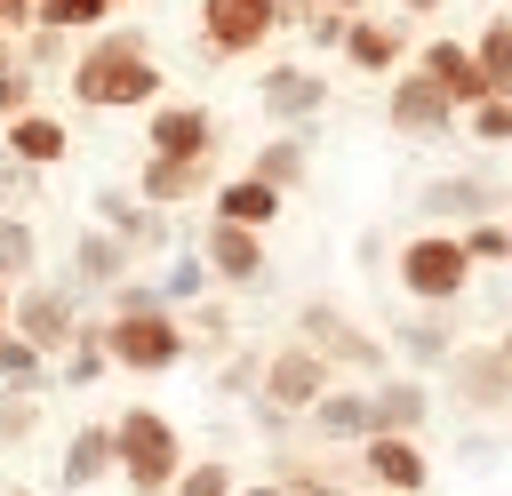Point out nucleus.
<instances>
[{
	"label": "nucleus",
	"instance_id": "1",
	"mask_svg": "<svg viewBox=\"0 0 512 496\" xmlns=\"http://www.w3.org/2000/svg\"><path fill=\"white\" fill-rule=\"evenodd\" d=\"M72 96H80L88 112H136V104H160L152 40H144V32H96V40L72 56Z\"/></svg>",
	"mask_w": 512,
	"mask_h": 496
},
{
	"label": "nucleus",
	"instance_id": "2",
	"mask_svg": "<svg viewBox=\"0 0 512 496\" xmlns=\"http://www.w3.org/2000/svg\"><path fill=\"white\" fill-rule=\"evenodd\" d=\"M296 336H304V344H312V352H320V360H328L336 376L352 368L360 384H376V376H392V368H400L392 336L360 328V320H352L344 304H328V296H304V304H296Z\"/></svg>",
	"mask_w": 512,
	"mask_h": 496
},
{
	"label": "nucleus",
	"instance_id": "3",
	"mask_svg": "<svg viewBox=\"0 0 512 496\" xmlns=\"http://www.w3.org/2000/svg\"><path fill=\"white\" fill-rule=\"evenodd\" d=\"M112 432H120V480H128V496H168V488L184 480L192 456H184L176 416H160V408H120Z\"/></svg>",
	"mask_w": 512,
	"mask_h": 496
},
{
	"label": "nucleus",
	"instance_id": "4",
	"mask_svg": "<svg viewBox=\"0 0 512 496\" xmlns=\"http://www.w3.org/2000/svg\"><path fill=\"white\" fill-rule=\"evenodd\" d=\"M472 256H464V240L456 232H440V224H424L416 240H400L392 248V280H400V296L408 304H464V288H472Z\"/></svg>",
	"mask_w": 512,
	"mask_h": 496
},
{
	"label": "nucleus",
	"instance_id": "5",
	"mask_svg": "<svg viewBox=\"0 0 512 496\" xmlns=\"http://www.w3.org/2000/svg\"><path fill=\"white\" fill-rule=\"evenodd\" d=\"M104 352L128 376H168V368H184L192 336H184L176 304H144V312H104Z\"/></svg>",
	"mask_w": 512,
	"mask_h": 496
},
{
	"label": "nucleus",
	"instance_id": "6",
	"mask_svg": "<svg viewBox=\"0 0 512 496\" xmlns=\"http://www.w3.org/2000/svg\"><path fill=\"white\" fill-rule=\"evenodd\" d=\"M328 384H344V376H336L304 336H288V344H272V352H264V392H256V400L304 424V416H312V400H320Z\"/></svg>",
	"mask_w": 512,
	"mask_h": 496
},
{
	"label": "nucleus",
	"instance_id": "7",
	"mask_svg": "<svg viewBox=\"0 0 512 496\" xmlns=\"http://www.w3.org/2000/svg\"><path fill=\"white\" fill-rule=\"evenodd\" d=\"M504 200H512V176H464V168H448V176H432L416 192V216L440 224V232H464L480 216H504Z\"/></svg>",
	"mask_w": 512,
	"mask_h": 496
},
{
	"label": "nucleus",
	"instance_id": "8",
	"mask_svg": "<svg viewBox=\"0 0 512 496\" xmlns=\"http://www.w3.org/2000/svg\"><path fill=\"white\" fill-rule=\"evenodd\" d=\"M440 384H448V400L464 408V416H504L512 408V352L488 336V344H464L448 368H440Z\"/></svg>",
	"mask_w": 512,
	"mask_h": 496
},
{
	"label": "nucleus",
	"instance_id": "9",
	"mask_svg": "<svg viewBox=\"0 0 512 496\" xmlns=\"http://www.w3.org/2000/svg\"><path fill=\"white\" fill-rule=\"evenodd\" d=\"M80 320H88V312H80V296H72L64 280H24V288H16V312H8V328H16L24 344H40L48 360H64V344L80 336Z\"/></svg>",
	"mask_w": 512,
	"mask_h": 496
},
{
	"label": "nucleus",
	"instance_id": "10",
	"mask_svg": "<svg viewBox=\"0 0 512 496\" xmlns=\"http://www.w3.org/2000/svg\"><path fill=\"white\" fill-rule=\"evenodd\" d=\"M352 472H360L368 488H384V496H424V488H432V448L408 440V432H368V440L352 448Z\"/></svg>",
	"mask_w": 512,
	"mask_h": 496
},
{
	"label": "nucleus",
	"instance_id": "11",
	"mask_svg": "<svg viewBox=\"0 0 512 496\" xmlns=\"http://www.w3.org/2000/svg\"><path fill=\"white\" fill-rule=\"evenodd\" d=\"M384 120H392V136H448V128H464V104H456L440 80H424V72L408 64V72H392Z\"/></svg>",
	"mask_w": 512,
	"mask_h": 496
},
{
	"label": "nucleus",
	"instance_id": "12",
	"mask_svg": "<svg viewBox=\"0 0 512 496\" xmlns=\"http://www.w3.org/2000/svg\"><path fill=\"white\" fill-rule=\"evenodd\" d=\"M104 480H120V432H112V416H88V424L64 432L56 488H64V496H88V488H104Z\"/></svg>",
	"mask_w": 512,
	"mask_h": 496
},
{
	"label": "nucleus",
	"instance_id": "13",
	"mask_svg": "<svg viewBox=\"0 0 512 496\" xmlns=\"http://www.w3.org/2000/svg\"><path fill=\"white\" fill-rule=\"evenodd\" d=\"M280 32V0H200V40L208 56H248Z\"/></svg>",
	"mask_w": 512,
	"mask_h": 496
},
{
	"label": "nucleus",
	"instance_id": "14",
	"mask_svg": "<svg viewBox=\"0 0 512 496\" xmlns=\"http://www.w3.org/2000/svg\"><path fill=\"white\" fill-rule=\"evenodd\" d=\"M256 104L280 128H312L328 112V72H312V64H264L256 72Z\"/></svg>",
	"mask_w": 512,
	"mask_h": 496
},
{
	"label": "nucleus",
	"instance_id": "15",
	"mask_svg": "<svg viewBox=\"0 0 512 496\" xmlns=\"http://www.w3.org/2000/svg\"><path fill=\"white\" fill-rule=\"evenodd\" d=\"M368 432H376V392L368 384H328L304 416V440H320V448H360Z\"/></svg>",
	"mask_w": 512,
	"mask_h": 496
},
{
	"label": "nucleus",
	"instance_id": "16",
	"mask_svg": "<svg viewBox=\"0 0 512 496\" xmlns=\"http://www.w3.org/2000/svg\"><path fill=\"white\" fill-rule=\"evenodd\" d=\"M392 352H400V368H448L456 352H464V336H456V304H424V312H408V320H392Z\"/></svg>",
	"mask_w": 512,
	"mask_h": 496
},
{
	"label": "nucleus",
	"instance_id": "17",
	"mask_svg": "<svg viewBox=\"0 0 512 496\" xmlns=\"http://www.w3.org/2000/svg\"><path fill=\"white\" fill-rule=\"evenodd\" d=\"M144 144L160 160H216V112L208 104H160L144 120Z\"/></svg>",
	"mask_w": 512,
	"mask_h": 496
},
{
	"label": "nucleus",
	"instance_id": "18",
	"mask_svg": "<svg viewBox=\"0 0 512 496\" xmlns=\"http://www.w3.org/2000/svg\"><path fill=\"white\" fill-rule=\"evenodd\" d=\"M128 256H136V248H128L120 232H104V224H96V232H80V240H72V272H64V288H72L80 304H88V296H112V288L128 280Z\"/></svg>",
	"mask_w": 512,
	"mask_h": 496
},
{
	"label": "nucleus",
	"instance_id": "19",
	"mask_svg": "<svg viewBox=\"0 0 512 496\" xmlns=\"http://www.w3.org/2000/svg\"><path fill=\"white\" fill-rule=\"evenodd\" d=\"M344 64H352V72H408V64H416V40H408V24H392V16H352Z\"/></svg>",
	"mask_w": 512,
	"mask_h": 496
},
{
	"label": "nucleus",
	"instance_id": "20",
	"mask_svg": "<svg viewBox=\"0 0 512 496\" xmlns=\"http://www.w3.org/2000/svg\"><path fill=\"white\" fill-rule=\"evenodd\" d=\"M416 72H424V80H440V88H448L464 112L488 96V80H480V56H472V40H456V32H432V40L416 48Z\"/></svg>",
	"mask_w": 512,
	"mask_h": 496
},
{
	"label": "nucleus",
	"instance_id": "21",
	"mask_svg": "<svg viewBox=\"0 0 512 496\" xmlns=\"http://www.w3.org/2000/svg\"><path fill=\"white\" fill-rule=\"evenodd\" d=\"M96 224H104V232H120L128 248H176V240H168V208H152L136 184H128V192H120V184H104V192H96Z\"/></svg>",
	"mask_w": 512,
	"mask_h": 496
},
{
	"label": "nucleus",
	"instance_id": "22",
	"mask_svg": "<svg viewBox=\"0 0 512 496\" xmlns=\"http://www.w3.org/2000/svg\"><path fill=\"white\" fill-rule=\"evenodd\" d=\"M200 256H208L216 288H256L264 280V232H248V224H208Z\"/></svg>",
	"mask_w": 512,
	"mask_h": 496
},
{
	"label": "nucleus",
	"instance_id": "23",
	"mask_svg": "<svg viewBox=\"0 0 512 496\" xmlns=\"http://www.w3.org/2000/svg\"><path fill=\"white\" fill-rule=\"evenodd\" d=\"M368 392H376V432H408V440L432 432V384H424L416 368H392V376H376Z\"/></svg>",
	"mask_w": 512,
	"mask_h": 496
},
{
	"label": "nucleus",
	"instance_id": "24",
	"mask_svg": "<svg viewBox=\"0 0 512 496\" xmlns=\"http://www.w3.org/2000/svg\"><path fill=\"white\" fill-rule=\"evenodd\" d=\"M0 144H8V160H24V168H56L64 152H72V136H64V120L56 112H16L8 128H0Z\"/></svg>",
	"mask_w": 512,
	"mask_h": 496
},
{
	"label": "nucleus",
	"instance_id": "25",
	"mask_svg": "<svg viewBox=\"0 0 512 496\" xmlns=\"http://www.w3.org/2000/svg\"><path fill=\"white\" fill-rule=\"evenodd\" d=\"M136 192H144L152 208H184L192 192H208V160H160V152H144Z\"/></svg>",
	"mask_w": 512,
	"mask_h": 496
},
{
	"label": "nucleus",
	"instance_id": "26",
	"mask_svg": "<svg viewBox=\"0 0 512 496\" xmlns=\"http://www.w3.org/2000/svg\"><path fill=\"white\" fill-rule=\"evenodd\" d=\"M280 200H288V192H272L264 176H224V184H216V224H248V232H264V224L280 216Z\"/></svg>",
	"mask_w": 512,
	"mask_h": 496
},
{
	"label": "nucleus",
	"instance_id": "27",
	"mask_svg": "<svg viewBox=\"0 0 512 496\" xmlns=\"http://www.w3.org/2000/svg\"><path fill=\"white\" fill-rule=\"evenodd\" d=\"M104 376H112V352H104V312H88V320H80V336L64 344V360H56V384L88 392V384H104Z\"/></svg>",
	"mask_w": 512,
	"mask_h": 496
},
{
	"label": "nucleus",
	"instance_id": "28",
	"mask_svg": "<svg viewBox=\"0 0 512 496\" xmlns=\"http://www.w3.org/2000/svg\"><path fill=\"white\" fill-rule=\"evenodd\" d=\"M304 168H312L304 128H280V136H272V144H256V160H248V176H264L272 192H296V184H304Z\"/></svg>",
	"mask_w": 512,
	"mask_h": 496
},
{
	"label": "nucleus",
	"instance_id": "29",
	"mask_svg": "<svg viewBox=\"0 0 512 496\" xmlns=\"http://www.w3.org/2000/svg\"><path fill=\"white\" fill-rule=\"evenodd\" d=\"M0 392H40V400L56 392V360H48L40 344H24L16 328L0 336Z\"/></svg>",
	"mask_w": 512,
	"mask_h": 496
},
{
	"label": "nucleus",
	"instance_id": "30",
	"mask_svg": "<svg viewBox=\"0 0 512 496\" xmlns=\"http://www.w3.org/2000/svg\"><path fill=\"white\" fill-rule=\"evenodd\" d=\"M472 56H480L488 96H512V16H488V24L472 32Z\"/></svg>",
	"mask_w": 512,
	"mask_h": 496
},
{
	"label": "nucleus",
	"instance_id": "31",
	"mask_svg": "<svg viewBox=\"0 0 512 496\" xmlns=\"http://www.w3.org/2000/svg\"><path fill=\"white\" fill-rule=\"evenodd\" d=\"M0 280H8V288L40 280V232H32L24 216H0Z\"/></svg>",
	"mask_w": 512,
	"mask_h": 496
},
{
	"label": "nucleus",
	"instance_id": "32",
	"mask_svg": "<svg viewBox=\"0 0 512 496\" xmlns=\"http://www.w3.org/2000/svg\"><path fill=\"white\" fill-rule=\"evenodd\" d=\"M208 288H216V272H208V256H200V248H176V256H168V272H160V296H168V304L184 312V304H200Z\"/></svg>",
	"mask_w": 512,
	"mask_h": 496
},
{
	"label": "nucleus",
	"instance_id": "33",
	"mask_svg": "<svg viewBox=\"0 0 512 496\" xmlns=\"http://www.w3.org/2000/svg\"><path fill=\"white\" fill-rule=\"evenodd\" d=\"M272 480H280L288 496H352V488H344V472H320V464H296L288 448H272Z\"/></svg>",
	"mask_w": 512,
	"mask_h": 496
},
{
	"label": "nucleus",
	"instance_id": "34",
	"mask_svg": "<svg viewBox=\"0 0 512 496\" xmlns=\"http://www.w3.org/2000/svg\"><path fill=\"white\" fill-rule=\"evenodd\" d=\"M112 8L104 0H40L32 8V32H96Z\"/></svg>",
	"mask_w": 512,
	"mask_h": 496
},
{
	"label": "nucleus",
	"instance_id": "35",
	"mask_svg": "<svg viewBox=\"0 0 512 496\" xmlns=\"http://www.w3.org/2000/svg\"><path fill=\"white\" fill-rule=\"evenodd\" d=\"M168 496H240V472H232V456H192Z\"/></svg>",
	"mask_w": 512,
	"mask_h": 496
},
{
	"label": "nucleus",
	"instance_id": "36",
	"mask_svg": "<svg viewBox=\"0 0 512 496\" xmlns=\"http://www.w3.org/2000/svg\"><path fill=\"white\" fill-rule=\"evenodd\" d=\"M456 240H464L472 264H512V224H504V216H480V224H464Z\"/></svg>",
	"mask_w": 512,
	"mask_h": 496
},
{
	"label": "nucleus",
	"instance_id": "37",
	"mask_svg": "<svg viewBox=\"0 0 512 496\" xmlns=\"http://www.w3.org/2000/svg\"><path fill=\"white\" fill-rule=\"evenodd\" d=\"M40 392H0V448H24L32 432H40Z\"/></svg>",
	"mask_w": 512,
	"mask_h": 496
},
{
	"label": "nucleus",
	"instance_id": "38",
	"mask_svg": "<svg viewBox=\"0 0 512 496\" xmlns=\"http://www.w3.org/2000/svg\"><path fill=\"white\" fill-rule=\"evenodd\" d=\"M216 392H224V400H256V392H264V352H224Z\"/></svg>",
	"mask_w": 512,
	"mask_h": 496
},
{
	"label": "nucleus",
	"instance_id": "39",
	"mask_svg": "<svg viewBox=\"0 0 512 496\" xmlns=\"http://www.w3.org/2000/svg\"><path fill=\"white\" fill-rule=\"evenodd\" d=\"M464 136H480V144H512V96H480V104L464 112Z\"/></svg>",
	"mask_w": 512,
	"mask_h": 496
},
{
	"label": "nucleus",
	"instance_id": "40",
	"mask_svg": "<svg viewBox=\"0 0 512 496\" xmlns=\"http://www.w3.org/2000/svg\"><path fill=\"white\" fill-rule=\"evenodd\" d=\"M16 112H32V64L16 48H0V120H16Z\"/></svg>",
	"mask_w": 512,
	"mask_h": 496
},
{
	"label": "nucleus",
	"instance_id": "41",
	"mask_svg": "<svg viewBox=\"0 0 512 496\" xmlns=\"http://www.w3.org/2000/svg\"><path fill=\"white\" fill-rule=\"evenodd\" d=\"M184 336H192L200 352H224V344H232V312L200 296V304H192V320H184Z\"/></svg>",
	"mask_w": 512,
	"mask_h": 496
},
{
	"label": "nucleus",
	"instance_id": "42",
	"mask_svg": "<svg viewBox=\"0 0 512 496\" xmlns=\"http://www.w3.org/2000/svg\"><path fill=\"white\" fill-rule=\"evenodd\" d=\"M304 32H312V48H344V32H352V16H336V8H304Z\"/></svg>",
	"mask_w": 512,
	"mask_h": 496
},
{
	"label": "nucleus",
	"instance_id": "43",
	"mask_svg": "<svg viewBox=\"0 0 512 496\" xmlns=\"http://www.w3.org/2000/svg\"><path fill=\"white\" fill-rule=\"evenodd\" d=\"M24 192H32V168H24V160H0V216H16Z\"/></svg>",
	"mask_w": 512,
	"mask_h": 496
},
{
	"label": "nucleus",
	"instance_id": "44",
	"mask_svg": "<svg viewBox=\"0 0 512 496\" xmlns=\"http://www.w3.org/2000/svg\"><path fill=\"white\" fill-rule=\"evenodd\" d=\"M32 8H40V0H0V40H16V32L32 24Z\"/></svg>",
	"mask_w": 512,
	"mask_h": 496
},
{
	"label": "nucleus",
	"instance_id": "45",
	"mask_svg": "<svg viewBox=\"0 0 512 496\" xmlns=\"http://www.w3.org/2000/svg\"><path fill=\"white\" fill-rule=\"evenodd\" d=\"M392 8H400V16H440L448 0H392Z\"/></svg>",
	"mask_w": 512,
	"mask_h": 496
},
{
	"label": "nucleus",
	"instance_id": "46",
	"mask_svg": "<svg viewBox=\"0 0 512 496\" xmlns=\"http://www.w3.org/2000/svg\"><path fill=\"white\" fill-rule=\"evenodd\" d=\"M240 496H288L280 480H240Z\"/></svg>",
	"mask_w": 512,
	"mask_h": 496
},
{
	"label": "nucleus",
	"instance_id": "47",
	"mask_svg": "<svg viewBox=\"0 0 512 496\" xmlns=\"http://www.w3.org/2000/svg\"><path fill=\"white\" fill-rule=\"evenodd\" d=\"M8 312H16V288L0 280V336H8Z\"/></svg>",
	"mask_w": 512,
	"mask_h": 496
},
{
	"label": "nucleus",
	"instance_id": "48",
	"mask_svg": "<svg viewBox=\"0 0 512 496\" xmlns=\"http://www.w3.org/2000/svg\"><path fill=\"white\" fill-rule=\"evenodd\" d=\"M320 8H336V16H368V8H360V0H320Z\"/></svg>",
	"mask_w": 512,
	"mask_h": 496
},
{
	"label": "nucleus",
	"instance_id": "49",
	"mask_svg": "<svg viewBox=\"0 0 512 496\" xmlns=\"http://www.w3.org/2000/svg\"><path fill=\"white\" fill-rule=\"evenodd\" d=\"M496 344H504V352H512V328H504V336H496Z\"/></svg>",
	"mask_w": 512,
	"mask_h": 496
},
{
	"label": "nucleus",
	"instance_id": "50",
	"mask_svg": "<svg viewBox=\"0 0 512 496\" xmlns=\"http://www.w3.org/2000/svg\"><path fill=\"white\" fill-rule=\"evenodd\" d=\"M0 496H32V488H0Z\"/></svg>",
	"mask_w": 512,
	"mask_h": 496
},
{
	"label": "nucleus",
	"instance_id": "51",
	"mask_svg": "<svg viewBox=\"0 0 512 496\" xmlns=\"http://www.w3.org/2000/svg\"><path fill=\"white\" fill-rule=\"evenodd\" d=\"M104 8H128V0H104Z\"/></svg>",
	"mask_w": 512,
	"mask_h": 496
},
{
	"label": "nucleus",
	"instance_id": "52",
	"mask_svg": "<svg viewBox=\"0 0 512 496\" xmlns=\"http://www.w3.org/2000/svg\"><path fill=\"white\" fill-rule=\"evenodd\" d=\"M368 496H384V488H368Z\"/></svg>",
	"mask_w": 512,
	"mask_h": 496
}]
</instances>
